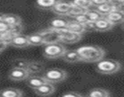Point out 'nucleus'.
<instances>
[{
	"label": "nucleus",
	"mask_w": 124,
	"mask_h": 97,
	"mask_svg": "<svg viewBox=\"0 0 124 97\" xmlns=\"http://www.w3.org/2000/svg\"><path fill=\"white\" fill-rule=\"evenodd\" d=\"M79 56V61L84 62H97L104 58L105 50L99 46H82L77 48Z\"/></svg>",
	"instance_id": "nucleus-1"
},
{
	"label": "nucleus",
	"mask_w": 124,
	"mask_h": 97,
	"mask_svg": "<svg viewBox=\"0 0 124 97\" xmlns=\"http://www.w3.org/2000/svg\"><path fill=\"white\" fill-rule=\"evenodd\" d=\"M120 63L114 59H100L97 61L96 70L103 75H112L120 70Z\"/></svg>",
	"instance_id": "nucleus-2"
},
{
	"label": "nucleus",
	"mask_w": 124,
	"mask_h": 97,
	"mask_svg": "<svg viewBox=\"0 0 124 97\" xmlns=\"http://www.w3.org/2000/svg\"><path fill=\"white\" fill-rule=\"evenodd\" d=\"M65 50V47L60 42L46 44L44 48V56L47 59H56L61 57Z\"/></svg>",
	"instance_id": "nucleus-3"
},
{
	"label": "nucleus",
	"mask_w": 124,
	"mask_h": 97,
	"mask_svg": "<svg viewBox=\"0 0 124 97\" xmlns=\"http://www.w3.org/2000/svg\"><path fill=\"white\" fill-rule=\"evenodd\" d=\"M43 77L51 83H58L66 80L67 72L59 68H51V69H47L44 73Z\"/></svg>",
	"instance_id": "nucleus-4"
},
{
	"label": "nucleus",
	"mask_w": 124,
	"mask_h": 97,
	"mask_svg": "<svg viewBox=\"0 0 124 97\" xmlns=\"http://www.w3.org/2000/svg\"><path fill=\"white\" fill-rule=\"evenodd\" d=\"M60 35V43L62 44H75L81 40L82 35L67 30V28L57 30Z\"/></svg>",
	"instance_id": "nucleus-5"
},
{
	"label": "nucleus",
	"mask_w": 124,
	"mask_h": 97,
	"mask_svg": "<svg viewBox=\"0 0 124 97\" xmlns=\"http://www.w3.org/2000/svg\"><path fill=\"white\" fill-rule=\"evenodd\" d=\"M44 39V45L46 44H51V43H58L60 42V35L57 32V30L53 28H46L39 32Z\"/></svg>",
	"instance_id": "nucleus-6"
},
{
	"label": "nucleus",
	"mask_w": 124,
	"mask_h": 97,
	"mask_svg": "<svg viewBox=\"0 0 124 97\" xmlns=\"http://www.w3.org/2000/svg\"><path fill=\"white\" fill-rule=\"evenodd\" d=\"M8 77L12 81H24L29 77V73L26 69L24 68H16L13 67L8 74Z\"/></svg>",
	"instance_id": "nucleus-7"
},
{
	"label": "nucleus",
	"mask_w": 124,
	"mask_h": 97,
	"mask_svg": "<svg viewBox=\"0 0 124 97\" xmlns=\"http://www.w3.org/2000/svg\"><path fill=\"white\" fill-rule=\"evenodd\" d=\"M34 91L39 96H49L55 91V86H54V83L46 81L45 83L41 84L40 86L34 88Z\"/></svg>",
	"instance_id": "nucleus-8"
},
{
	"label": "nucleus",
	"mask_w": 124,
	"mask_h": 97,
	"mask_svg": "<svg viewBox=\"0 0 124 97\" xmlns=\"http://www.w3.org/2000/svg\"><path fill=\"white\" fill-rule=\"evenodd\" d=\"M72 6V2L65 0H57L53 8L51 9L57 15H66Z\"/></svg>",
	"instance_id": "nucleus-9"
},
{
	"label": "nucleus",
	"mask_w": 124,
	"mask_h": 97,
	"mask_svg": "<svg viewBox=\"0 0 124 97\" xmlns=\"http://www.w3.org/2000/svg\"><path fill=\"white\" fill-rule=\"evenodd\" d=\"M46 65L41 61H29L26 67L29 75H39L44 72Z\"/></svg>",
	"instance_id": "nucleus-10"
},
{
	"label": "nucleus",
	"mask_w": 124,
	"mask_h": 97,
	"mask_svg": "<svg viewBox=\"0 0 124 97\" xmlns=\"http://www.w3.org/2000/svg\"><path fill=\"white\" fill-rule=\"evenodd\" d=\"M10 45L15 47V48H26L29 46V42H28V39H27V36H24L22 34H19V35H16V36H14L10 42Z\"/></svg>",
	"instance_id": "nucleus-11"
},
{
	"label": "nucleus",
	"mask_w": 124,
	"mask_h": 97,
	"mask_svg": "<svg viewBox=\"0 0 124 97\" xmlns=\"http://www.w3.org/2000/svg\"><path fill=\"white\" fill-rule=\"evenodd\" d=\"M105 17L112 24H118L123 21V10L121 11H110L108 14L105 16Z\"/></svg>",
	"instance_id": "nucleus-12"
},
{
	"label": "nucleus",
	"mask_w": 124,
	"mask_h": 97,
	"mask_svg": "<svg viewBox=\"0 0 124 97\" xmlns=\"http://www.w3.org/2000/svg\"><path fill=\"white\" fill-rule=\"evenodd\" d=\"M27 80V84L29 87H31L32 89L40 86L41 84L45 83L46 81H47L43 76H39V75H29V77L26 79Z\"/></svg>",
	"instance_id": "nucleus-13"
},
{
	"label": "nucleus",
	"mask_w": 124,
	"mask_h": 97,
	"mask_svg": "<svg viewBox=\"0 0 124 97\" xmlns=\"http://www.w3.org/2000/svg\"><path fill=\"white\" fill-rule=\"evenodd\" d=\"M113 27V25L105 17L103 16L102 18H100L99 20L95 21V30L96 31H100V32H105V31H108Z\"/></svg>",
	"instance_id": "nucleus-14"
},
{
	"label": "nucleus",
	"mask_w": 124,
	"mask_h": 97,
	"mask_svg": "<svg viewBox=\"0 0 124 97\" xmlns=\"http://www.w3.org/2000/svg\"><path fill=\"white\" fill-rule=\"evenodd\" d=\"M62 59L68 63H76L79 61V56L78 54L77 49H66L62 54Z\"/></svg>",
	"instance_id": "nucleus-15"
},
{
	"label": "nucleus",
	"mask_w": 124,
	"mask_h": 97,
	"mask_svg": "<svg viewBox=\"0 0 124 97\" xmlns=\"http://www.w3.org/2000/svg\"><path fill=\"white\" fill-rule=\"evenodd\" d=\"M66 28H67V30H69L71 32H75V33L81 34V35L85 32L83 29V25L75 20H68V24H67Z\"/></svg>",
	"instance_id": "nucleus-16"
},
{
	"label": "nucleus",
	"mask_w": 124,
	"mask_h": 97,
	"mask_svg": "<svg viewBox=\"0 0 124 97\" xmlns=\"http://www.w3.org/2000/svg\"><path fill=\"white\" fill-rule=\"evenodd\" d=\"M24 93L17 88H6L0 91V96L2 97H21Z\"/></svg>",
	"instance_id": "nucleus-17"
},
{
	"label": "nucleus",
	"mask_w": 124,
	"mask_h": 97,
	"mask_svg": "<svg viewBox=\"0 0 124 97\" xmlns=\"http://www.w3.org/2000/svg\"><path fill=\"white\" fill-rule=\"evenodd\" d=\"M68 24V20L65 18H53L49 21V27L53 28L55 30H59V29H64L67 27Z\"/></svg>",
	"instance_id": "nucleus-18"
},
{
	"label": "nucleus",
	"mask_w": 124,
	"mask_h": 97,
	"mask_svg": "<svg viewBox=\"0 0 124 97\" xmlns=\"http://www.w3.org/2000/svg\"><path fill=\"white\" fill-rule=\"evenodd\" d=\"M110 95V92L104 88H93L87 94H85V96L89 97H108Z\"/></svg>",
	"instance_id": "nucleus-19"
},
{
	"label": "nucleus",
	"mask_w": 124,
	"mask_h": 97,
	"mask_svg": "<svg viewBox=\"0 0 124 97\" xmlns=\"http://www.w3.org/2000/svg\"><path fill=\"white\" fill-rule=\"evenodd\" d=\"M29 46H41L44 45V39L43 36L38 32V33H33L27 36Z\"/></svg>",
	"instance_id": "nucleus-20"
},
{
	"label": "nucleus",
	"mask_w": 124,
	"mask_h": 97,
	"mask_svg": "<svg viewBox=\"0 0 124 97\" xmlns=\"http://www.w3.org/2000/svg\"><path fill=\"white\" fill-rule=\"evenodd\" d=\"M56 1L57 0H36V5L38 8L43 10H51Z\"/></svg>",
	"instance_id": "nucleus-21"
},
{
	"label": "nucleus",
	"mask_w": 124,
	"mask_h": 97,
	"mask_svg": "<svg viewBox=\"0 0 124 97\" xmlns=\"http://www.w3.org/2000/svg\"><path fill=\"white\" fill-rule=\"evenodd\" d=\"M3 20H4L5 22H7L10 26L21 22V18H20L18 16L15 15V14H4V18H3Z\"/></svg>",
	"instance_id": "nucleus-22"
},
{
	"label": "nucleus",
	"mask_w": 124,
	"mask_h": 97,
	"mask_svg": "<svg viewBox=\"0 0 124 97\" xmlns=\"http://www.w3.org/2000/svg\"><path fill=\"white\" fill-rule=\"evenodd\" d=\"M86 11H87V10L82 9V8H80V7H78V6H76V5H74V4L72 3V6H71L69 12L66 14V16H71V17H74V16H78V15H80V14H82V13H85Z\"/></svg>",
	"instance_id": "nucleus-23"
},
{
	"label": "nucleus",
	"mask_w": 124,
	"mask_h": 97,
	"mask_svg": "<svg viewBox=\"0 0 124 97\" xmlns=\"http://www.w3.org/2000/svg\"><path fill=\"white\" fill-rule=\"evenodd\" d=\"M86 14H87V16H88V18H89V20H91V21H97V20H99L100 18H102L104 16L101 14V13H99L96 9H94V10H87L86 11Z\"/></svg>",
	"instance_id": "nucleus-24"
},
{
	"label": "nucleus",
	"mask_w": 124,
	"mask_h": 97,
	"mask_svg": "<svg viewBox=\"0 0 124 97\" xmlns=\"http://www.w3.org/2000/svg\"><path fill=\"white\" fill-rule=\"evenodd\" d=\"M95 9H96L99 13H101L103 16H106L107 14H108V13L111 11V6H110V4H109L108 2H106V3H103V4H101V5L96 6Z\"/></svg>",
	"instance_id": "nucleus-25"
},
{
	"label": "nucleus",
	"mask_w": 124,
	"mask_h": 97,
	"mask_svg": "<svg viewBox=\"0 0 124 97\" xmlns=\"http://www.w3.org/2000/svg\"><path fill=\"white\" fill-rule=\"evenodd\" d=\"M10 33L12 34V36H16V35H19L22 33L23 31V25L22 23H16V24H14V25H11L10 29H9Z\"/></svg>",
	"instance_id": "nucleus-26"
},
{
	"label": "nucleus",
	"mask_w": 124,
	"mask_h": 97,
	"mask_svg": "<svg viewBox=\"0 0 124 97\" xmlns=\"http://www.w3.org/2000/svg\"><path fill=\"white\" fill-rule=\"evenodd\" d=\"M72 3L78 7H80V8L85 9V10H88L91 7L90 0H73Z\"/></svg>",
	"instance_id": "nucleus-27"
},
{
	"label": "nucleus",
	"mask_w": 124,
	"mask_h": 97,
	"mask_svg": "<svg viewBox=\"0 0 124 97\" xmlns=\"http://www.w3.org/2000/svg\"><path fill=\"white\" fill-rule=\"evenodd\" d=\"M28 62H29V61H27V60H25V59L17 58V59H15V60L13 61V67H16V68H24V69H26Z\"/></svg>",
	"instance_id": "nucleus-28"
},
{
	"label": "nucleus",
	"mask_w": 124,
	"mask_h": 97,
	"mask_svg": "<svg viewBox=\"0 0 124 97\" xmlns=\"http://www.w3.org/2000/svg\"><path fill=\"white\" fill-rule=\"evenodd\" d=\"M73 18H74L75 21H77V22H78V23H81V24H83V23H85L86 21L89 20L86 12H85V13H82V14H80V15H78V16H74Z\"/></svg>",
	"instance_id": "nucleus-29"
},
{
	"label": "nucleus",
	"mask_w": 124,
	"mask_h": 97,
	"mask_svg": "<svg viewBox=\"0 0 124 97\" xmlns=\"http://www.w3.org/2000/svg\"><path fill=\"white\" fill-rule=\"evenodd\" d=\"M82 25H83V29H84L85 32H93V31H96L95 30V22L94 21L88 20L85 23H83Z\"/></svg>",
	"instance_id": "nucleus-30"
},
{
	"label": "nucleus",
	"mask_w": 124,
	"mask_h": 97,
	"mask_svg": "<svg viewBox=\"0 0 124 97\" xmlns=\"http://www.w3.org/2000/svg\"><path fill=\"white\" fill-rule=\"evenodd\" d=\"M63 97H78V96H83L82 94L77 92V91H74V90H71L69 92H66V93H63L62 94Z\"/></svg>",
	"instance_id": "nucleus-31"
},
{
	"label": "nucleus",
	"mask_w": 124,
	"mask_h": 97,
	"mask_svg": "<svg viewBox=\"0 0 124 97\" xmlns=\"http://www.w3.org/2000/svg\"><path fill=\"white\" fill-rule=\"evenodd\" d=\"M10 27H11V26H10L7 22H5L4 20L0 21V33H3V32L8 31V30L10 29Z\"/></svg>",
	"instance_id": "nucleus-32"
},
{
	"label": "nucleus",
	"mask_w": 124,
	"mask_h": 97,
	"mask_svg": "<svg viewBox=\"0 0 124 97\" xmlns=\"http://www.w3.org/2000/svg\"><path fill=\"white\" fill-rule=\"evenodd\" d=\"M108 2V0H90V3H91V6H98V5H101L103 3H106Z\"/></svg>",
	"instance_id": "nucleus-33"
},
{
	"label": "nucleus",
	"mask_w": 124,
	"mask_h": 97,
	"mask_svg": "<svg viewBox=\"0 0 124 97\" xmlns=\"http://www.w3.org/2000/svg\"><path fill=\"white\" fill-rule=\"evenodd\" d=\"M7 47H8L7 43H5L3 40H1V39H0V52H2L3 50H5Z\"/></svg>",
	"instance_id": "nucleus-34"
},
{
	"label": "nucleus",
	"mask_w": 124,
	"mask_h": 97,
	"mask_svg": "<svg viewBox=\"0 0 124 97\" xmlns=\"http://www.w3.org/2000/svg\"><path fill=\"white\" fill-rule=\"evenodd\" d=\"M4 18V14H0V21H2Z\"/></svg>",
	"instance_id": "nucleus-35"
},
{
	"label": "nucleus",
	"mask_w": 124,
	"mask_h": 97,
	"mask_svg": "<svg viewBox=\"0 0 124 97\" xmlns=\"http://www.w3.org/2000/svg\"><path fill=\"white\" fill-rule=\"evenodd\" d=\"M119 1H121V2H123V0H119Z\"/></svg>",
	"instance_id": "nucleus-36"
}]
</instances>
